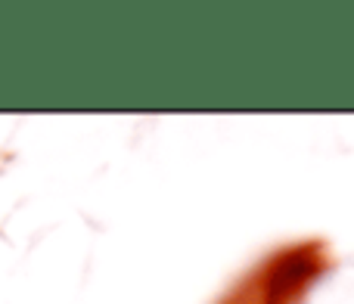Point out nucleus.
<instances>
[{
	"label": "nucleus",
	"instance_id": "1",
	"mask_svg": "<svg viewBox=\"0 0 354 304\" xmlns=\"http://www.w3.org/2000/svg\"><path fill=\"white\" fill-rule=\"evenodd\" d=\"M314 274V258L311 255H289L270 270V283H268V301L277 304L283 295H289L299 283H305Z\"/></svg>",
	"mask_w": 354,
	"mask_h": 304
}]
</instances>
